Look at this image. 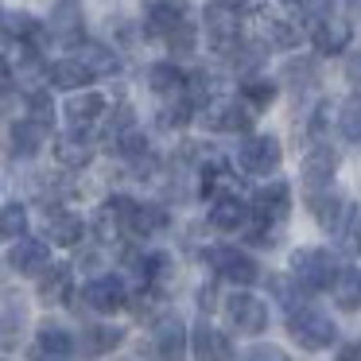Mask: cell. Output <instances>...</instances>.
<instances>
[{"mask_svg":"<svg viewBox=\"0 0 361 361\" xmlns=\"http://www.w3.org/2000/svg\"><path fill=\"white\" fill-rule=\"evenodd\" d=\"M198 307H202V314H210L214 307H218V291H214L210 283H202V288H198Z\"/></svg>","mask_w":361,"mask_h":361,"instance_id":"f6af8a7d","label":"cell"},{"mask_svg":"<svg viewBox=\"0 0 361 361\" xmlns=\"http://www.w3.org/2000/svg\"><path fill=\"white\" fill-rule=\"evenodd\" d=\"M342 249L350 252V257H361V214H353V218L345 221V229H342Z\"/></svg>","mask_w":361,"mask_h":361,"instance_id":"b9f144b4","label":"cell"},{"mask_svg":"<svg viewBox=\"0 0 361 361\" xmlns=\"http://www.w3.org/2000/svg\"><path fill=\"white\" fill-rule=\"evenodd\" d=\"M0 32L8 35L12 43H20V47H27V43L39 35V20L27 16V12H0Z\"/></svg>","mask_w":361,"mask_h":361,"instance_id":"1f68e13d","label":"cell"},{"mask_svg":"<svg viewBox=\"0 0 361 361\" xmlns=\"http://www.w3.org/2000/svg\"><path fill=\"white\" fill-rule=\"evenodd\" d=\"M82 299H86V307L97 314H113V311H125L128 307V291H125V283H121V276H97V280H90L86 291H82Z\"/></svg>","mask_w":361,"mask_h":361,"instance_id":"5bb4252c","label":"cell"},{"mask_svg":"<svg viewBox=\"0 0 361 361\" xmlns=\"http://www.w3.org/2000/svg\"><path fill=\"white\" fill-rule=\"evenodd\" d=\"M268 291H272V295L280 299L283 307H288V314L295 311V307H303V303H307V299H303L307 291L299 288V283L291 280V276H272V280H268Z\"/></svg>","mask_w":361,"mask_h":361,"instance_id":"d590c367","label":"cell"},{"mask_svg":"<svg viewBox=\"0 0 361 361\" xmlns=\"http://www.w3.org/2000/svg\"><path fill=\"white\" fill-rule=\"evenodd\" d=\"M252 221H264V226H280L283 218H288L291 210V187L280 179H272L268 187L257 190V198H252Z\"/></svg>","mask_w":361,"mask_h":361,"instance_id":"4fadbf2b","label":"cell"},{"mask_svg":"<svg viewBox=\"0 0 361 361\" xmlns=\"http://www.w3.org/2000/svg\"><path fill=\"white\" fill-rule=\"evenodd\" d=\"M47 237H51V245L74 249V245H82V237H86V221L71 210H47Z\"/></svg>","mask_w":361,"mask_h":361,"instance_id":"cb8c5ba5","label":"cell"},{"mask_svg":"<svg viewBox=\"0 0 361 361\" xmlns=\"http://www.w3.org/2000/svg\"><path fill=\"white\" fill-rule=\"evenodd\" d=\"M190 121H195V105L187 97H175L159 109V128H187Z\"/></svg>","mask_w":361,"mask_h":361,"instance_id":"8d00e7d4","label":"cell"},{"mask_svg":"<svg viewBox=\"0 0 361 361\" xmlns=\"http://www.w3.org/2000/svg\"><path fill=\"white\" fill-rule=\"evenodd\" d=\"M121 342H125V330L121 326H90V330H82V353H86V357H105V353H113Z\"/></svg>","mask_w":361,"mask_h":361,"instance_id":"f546056e","label":"cell"},{"mask_svg":"<svg viewBox=\"0 0 361 361\" xmlns=\"http://www.w3.org/2000/svg\"><path fill=\"white\" fill-rule=\"evenodd\" d=\"M47 133H51V128L35 125V121H27V117L12 121V128H8V152H12V156H20V159L35 156V152L47 144Z\"/></svg>","mask_w":361,"mask_h":361,"instance_id":"603a6c76","label":"cell"},{"mask_svg":"<svg viewBox=\"0 0 361 361\" xmlns=\"http://www.w3.org/2000/svg\"><path fill=\"white\" fill-rule=\"evenodd\" d=\"M226 314L237 334H260L268 326V303L260 295H252V291H233L226 299Z\"/></svg>","mask_w":361,"mask_h":361,"instance_id":"ba28073f","label":"cell"},{"mask_svg":"<svg viewBox=\"0 0 361 361\" xmlns=\"http://www.w3.org/2000/svg\"><path fill=\"white\" fill-rule=\"evenodd\" d=\"M237 164L245 167L249 175H276L283 164V148L272 133H260V136H245L241 148H237Z\"/></svg>","mask_w":361,"mask_h":361,"instance_id":"8992f818","label":"cell"},{"mask_svg":"<svg viewBox=\"0 0 361 361\" xmlns=\"http://www.w3.org/2000/svg\"><path fill=\"white\" fill-rule=\"evenodd\" d=\"M20 237H27V210H24V202L0 206V241L16 245Z\"/></svg>","mask_w":361,"mask_h":361,"instance_id":"e575fe53","label":"cell"},{"mask_svg":"<svg viewBox=\"0 0 361 361\" xmlns=\"http://www.w3.org/2000/svg\"><path fill=\"white\" fill-rule=\"evenodd\" d=\"M94 156H97V136L90 133V128H71V133H63L55 140V159H59V167H66V171L90 167Z\"/></svg>","mask_w":361,"mask_h":361,"instance_id":"9c48e42d","label":"cell"},{"mask_svg":"<svg viewBox=\"0 0 361 361\" xmlns=\"http://www.w3.org/2000/svg\"><path fill=\"white\" fill-rule=\"evenodd\" d=\"M338 128H342L345 140L361 144V97H350V102L338 109Z\"/></svg>","mask_w":361,"mask_h":361,"instance_id":"74e56055","label":"cell"},{"mask_svg":"<svg viewBox=\"0 0 361 361\" xmlns=\"http://www.w3.org/2000/svg\"><path fill=\"white\" fill-rule=\"evenodd\" d=\"M148 86H152V94H159L164 102H175V97H183L187 74H183L175 63H156L148 71Z\"/></svg>","mask_w":361,"mask_h":361,"instance_id":"484cf974","label":"cell"},{"mask_svg":"<svg viewBox=\"0 0 361 361\" xmlns=\"http://www.w3.org/2000/svg\"><path fill=\"white\" fill-rule=\"evenodd\" d=\"M252 218V210L241 202V195H226V198H214L210 202V226L221 229V233H237L245 229Z\"/></svg>","mask_w":361,"mask_h":361,"instance_id":"ffe728a7","label":"cell"},{"mask_svg":"<svg viewBox=\"0 0 361 361\" xmlns=\"http://www.w3.org/2000/svg\"><path fill=\"white\" fill-rule=\"evenodd\" d=\"M74 295V268L71 264H51L39 276V303L55 307V303H71Z\"/></svg>","mask_w":361,"mask_h":361,"instance_id":"44dd1931","label":"cell"},{"mask_svg":"<svg viewBox=\"0 0 361 361\" xmlns=\"http://www.w3.org/2000/svg\"><path fill=\"white\" fill-rule=\"evenodd\" d=\"M330 291H334V303L342 311H357L361 307V268H338Z\"/></svg>","mask_w":361,"mask_h":361,"instance_id":"f1b7e54d","label":"cell"},{"mask_svg":"<svg viewBox=\"0 0 361 361\" xmlns=\"http://www.w3.org/2000/svg\"><path fill=\"white\" fill-rule=\"evenodd\" d=\"M198 117H202V125L210 128V133L237 136V133H249L257 113H252L241 97H210V102H202V113H198Z\"/></svg>","mask_w":361,"mask_h":361,"instance_id":"277c9868","label":"cell"},{"mask_svg":"<svg viewBox=\"0 0 361 361\" xmlns=\"http://www.w3.org/2000/svg\"><path fill=\"white\" fill-rule=\"evenodd\" d=\"M35 350L47 353V357H71L74 334L66 326H59V322H43V326L35 330Z\"/></svg>","mask_w":361,"mask_h":361,"instance_id":"4316f807","label":"cell"},{"mask_svg":"<svg viewBox=\"0 0 361 361\" xmlns=\"http://www.w3.org/2000/svg\"><path fill=\"white\" fill-rule=\"evenodd\" d=\"M350 78L361 82V59H353V63H350Z\"/></svg>","mask_w":361,"mask_h":361,"instance_id":"c3c4849f","label":"cell"},{"mask_svg":"<svg viewBox=\"0 0 361 361\" xmlns=\"http://www.w3.org/2000/svg\"><path fill=\"white\" fill-rule=\"evenodd\" d=\"M187 350L195 353V361H237L229 338L218 326H210L206 319L195 330H187Z\"/></svg>","mask_w":361,"mask_h":361,"instance_id":"7c38bea8","label":"cell"},{"mask_svg":"<svg viewBox=\"0 0 361 361\" xmlns=\"http://www.w3.org/2000/svg\"><path fill=\"white\" fill-rule=\"evenodd\" d=\"M8 264H12V272L35 276V280H39V276L51 268V245L39 241V237H20V241L8 249Z\"/></svg>","mask_w":361,"mask_h":361,"instance_id":"9a60e30c","label":"cell"},{"mask_svg":"<svg viewBox=\"0 0 361 361\" xmlns=\"http://www.w3.org/2000/svg\"><path fill=\"white\" fill-rule=\"evenodd\" d=\"M12 82H16V78H12V66L4 63V59H0V97H8Z\"/></svg>","mask_w":361,"mask_h":361,"instance_id":"bcb514c9","label":"cell"},{"mask_svg":"<svg viewBox=\"0 0 361 361\" xmlns=\"http://www.w3.org/2000/svg\"><path fill=\"white\" fill-rule=\"evenodd\" d=\"M105 113H109V102H105L102 94H94V90H78V94H71V102H66V117H71L74 128H90L94 121H102Z\"/></svg>","mask_w":361,"mask_h":361,"instance_id":"7402d4cb","label":"cell"},{"mask_svg":"<svg viewBox=\"0 0 361 361\" xmlns=\"http://www.w3.org/2000/svg\"><path fill=\"white\" fill-rule=\"evenodd\" d=\"M268 43L280 51H295L303 43V27L288 16H268Z\"/></svg>","mask_w":361,"mask_h":361,"instance_id":"d6a6232c","label":"cell"},{"mask_svg":"<svg viewBox=\"0 0 361 361\" xmlns=\"http://www.w3.org/2000/svg\"><path fill=\"white\" fill-rule=\"evenodd\" d=\"M288 334L295 338V342L303 345V350L319 353V350H326V345H334L338 326L330 322V314H322V311H319V307L303 303V307H295V311L288 314Z\"/></svg>","mask_w":361,"mask_h":361,"instance_id":"7a4b0ae2","label":"cell"},{"mask_svg":"<svg viewBox=\"0 0 361 361\" xmlns=\"http://www.w3.org/2000/svg\"><path fill=\"white\" fill-rule=\"evenodd\" d=\"M35 361H71V357H47V353H35Z\"/></svg>","mask_w":361,"mask_h":361,"instance_id":"681fc988","label":"cell"},{"mask_svg":"<svg viewBox=\"0 0 361 361\" xmlns=\"http://www.w3.org/2000/svg\"><path fill=\"white\" fill-rule=\"evenodd\" d=\"M241 97L245 105H249L252 113L257 109H268V105L276 102V82H268V78H257V74H249V78L241 82Z\"/></svg>","mask_w":361,"mask_h":361,"instance_id":"836d02e7","label":"cell"},{"mask_svg":"<svg viewBox=\"0 0 361 361\" xmlns=\"http://www.w3.org/2000/svg\"><path fill=\"white\" fill-rule=\"evenodd\" d=\"M27 121L51 128V121H55V102H51L47 90H32V94H27Z\"/></svg>","mask_w":361,"mask_h":361,"instance_id":"f35d334b","label":"cell"},{"mask_svg":"<svg viewBox=\"0 0 361 361\" xmlns=\"http://www.w3.org/2000/svg\"><path fill=\"white\" fill-rule=\"evenodd\" d=\"M71 59L90 74V78H109V74L121 71V55L113 47H105V43H78Z\"/></svg>","mask_w":361,"mask_h":361,"instance_id":"ac0fdd59","label":"cell"},{"mask_svg":"<svg viewBox=\"0 0 361 361\" xmlns=\"http://www.w3.org/2000/svg\"><path fill=\"white\" fill-rule=\"evenodd\" d=\"M326 121H330V102H322L319 109H314V117H311V136H314V140L326 133Z\"/></svg>","mask_w":361,"mask_h":361,"instance_id":"ee69618b","label":"cell"},{"mask_svg":"<svg viewBox=\"0 0 361 361\" xmlns=\"http://www.w3.org/2000/svg\"><path fill=\"white\" fill-rule=\"evenodd\" d=\"M128 210H133V198H125V195H117V198H109V202H102V210H97V218H94L97 241H121V237H125Z\"/></svg>","mask_w":361,"mask_h":361,"instance_id":"d6986e66","label":"cell"},{"mask_svg":"<svg viewBox=\"0 0 361 361\" xmlns=\"http://www.w3.org/2000/svg\"><path fill=\"white\" fill-rule=\"evenodd\" d=\"M334 257L326 249H295L291 252V280L299 283L303 291H322L334 283Z\"/></svg>","mask_w":361,"mask_h":361,"instance_id":"5b68a950","label":"cell"},{"mask_svg":"<svg viewBox=\"0 0 361 361\" xmlns=\"http://www.w3.org/2000/svg\"><path fill=\"white\" fill-rule=\"evenodd\" d=\"M241 361H291V357L280 350V345L264 342V345H252V350H245V353H241Z\"/></svg>","mask_w":361,"mask_h":361,"instance_id":"7bdbcfd3","label":"cell"},{"mask_svg":"<svg viewBox=\"0 0 361 361\" xmlns=\"http://www.w3.org/2000/svg\"><path fill=\"white\" fill-rule=\"evenodd\" d=\"M257 12V4H206V35L218 55H233L241 47V16Z\"/></svg>","mask_w":361,"mask_h":361,"instance_id":"6da1fadb","label":"cell"},{"mask_svg":"<svg viewBox=\"0 0 361 361\" xmlns=\"http://www.w3.org/2000/svg\"><path fill=\"white\" fill-rule=\"evenodd\" d=\"M338 171V152L330 148V144H314L311 152L303 156V183L307 190H330V179H334Z\"/></svg>","mask_w":361,"mask_h":361,"instance_id":"2e32d148","label":"cell"},{"mask_svg":"<svg viewBox=\"0 0 361 361\" xmlns=\"http://www.w3.org/2000/svg\"><path fill=\"white\" fill-rule=\"evenodd\" d=\"M187 20V8L183 4H164V0H152L148 8H144V27H148L152 35H171L175 27Z\"/></svg>","mask_w":361,"mask_h":361,"instance_id":"d4e9b609","label":"cell"},{"mask_svg":"<svg viewBox=\"0 0 361 361\" xmlns=\"http://www.w3.org/2000/svg\"><path fill=\"white\" fill-rule=\"evenodd\" d=\"M288 78H314L311 63H288Z\"/></svg>","mask_w":361,"mask_h":361,"instance_id":"7dc6e473","label":"cell"},{"mask_svg":"<svg viewBox=\"0 0 361 361\" xmlns=\"http://www.w3.org/2000/svg\"><path fill=\"white\" fill-rule=\"evenodd\" d=\"M206 264L214 268V272L221 276V280H229L237 291H249L252 283L260 280V264L249 257L245 249H237V245H221V249H210L206 252Z\"/></svg>","mask_w":361,"mask_h":361,"instance_id":"3957f363","label":"cell"},{"mask_svg":"<svg viewBox=\"0 0 361 361\" xmlns=\"http://www.w3.org/2000/svg\"><path fill=\"white\" fill-rule=\"evenodd\" d=\"M152 353H156V361H183V353H187V322L179 314L167 311L152 322Z\"/></svg>","mask_w":361,"mask_h":361,"instance_id":"52a82bcc","label":"cell"},{"mask_svg":"<svg viewBox=\"0 0 361 361\" xmlns=\"http://www.w3.org/2000/svg\"><path fill=\"white\" fill-rule=\"evenodd\" d=\"M311 43H314L319 55H342V51H350V43H353V24L342 16V12L330 8L326 16L311 27Z\"/></svg>","mask_w":361,"mask_h":361,"instance_id":"30bf717a","label":"cell"},{"mask_svg":"<svg viewBox=\"0 0 361 361\" xmlns=\"http://www.w3.org/2000/svg\"><path fill=\"white\" fill-rule=\"evenodd\" d=\"M307 206H311L314 221H319V226L326 229V233H338V237H342L345 221H350L353 214H357L342 195H334V190H314V195H307Z\"/></svg>","mask_w":361,"mask_h":361,"instance_id":"8fae6325","label":"cell"},{"mask_svg":"<svg viewBox=\"0 0 361 361\" xmlns=\"http://www.w3.org/2000/svg\"><path fill=\"white\" fill-rule=\"evenodd\" d=\"M167 47H171L175 55H195L198 51V27L190 24V20H183V24L167 35Z\"/></svg>","mask_w":361,"mask_h":361,"instance_id":"ab89813d","label":"cell"},{"mask_svg":"<svg viewBox=\"0 0 361 361\" xmlns=\"http://www.w3.org/2000/svg\"><path fill=\"white\" fill-rule=\"evenodd\" d=\"M47 82H51L55 90H66V94H78V90H86L94 78H90V74L82 71V66L74 63V59H59V63H51V66H47Z\"/></svg>","mask_w":361,"mask_h":361,"instance_id":"83f0119b","label":"cell"},{"mask_svg":"<svg viewBox=\"0 0 361 361\" xmlns=\"http://www.w3.org/2000/svg\"><path fill=\"white\" fill-rule=\"evenodd\" d=\"M51 32L78 47V35H82V8L78 4H55L51 8Z\"/></svg>","mask_w":361,"mask_h":361,"instance_id":"4dcf8cb0","label":"cell"},{"mask_svg":"<svg viewBox=\"0 0 361 361\" xmlns=\"http://www.w3.org/2000/svg\"><path fill=\"white\" fill-rule=\"evenodd\" d=\"M133 128H136V117H133L128 105H117V109L109 113V121H105V136H109L113 144H117L125 133H133Z\"/></svg>","mask_w":361,"mask_h":361,"instance_id":"60d3db41","label":"cell"},{"mask_svg":"<svg viewBox=\"0 0 361 361\" xmlns=\"http://www.w3.org/2000/svg\"><path fill=\"white\" fill-rule=\"evenodd\" d=\"M171 226V214L164 210L159 202H133V210H128V221H125V237H156L164 233V229Z\"/></svg>","mask_w":361,"mask_h":361,"instance_id":"e0dca14e","label":"cell"}]
</instances>
